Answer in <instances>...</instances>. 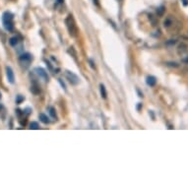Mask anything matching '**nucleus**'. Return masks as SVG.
<instances>
[{
	"mask_svg": "<svg viewBox=\"0 0 188 188\" xmlns=\"http://www.w3.org/2000/svg\"><path fill=\"white\" fill-rule=\"evenodd\" d=\"M31 92H32L34 95H39L40 93V86L37 85V83H34V84L31 86Z\"/></svg>",
	"mask_w": 188,
	"mask_h": 188,
	"instance_id": "6e6552de",
	"label": "nucleus"
},
{
	"mask_svg": "<svg viewBox=\"0 0 188 188\" xmlns=\"http://www.w3.org/2000/svg\"><path fill=\"white\" fill-rule=\"evenodd\" d=\"M2 22H3V26L6 31H12L14 28V23H13V14L10 12H5L2 15Z\"/></svg>",
	"mask_w": 188,
	"mask_h": 188,
	"instance_id": "f257e3e1",
	"label": "nucleus"
},
{
	"mask_svg": "<svg viewBox=\"0 0 188 188\" xmlns=\"http://www.w3.org/2000/svg\"><path fill=\"white\" fill-rule=\"evenodd\" d=\"M65 24L66 27L68 29V32L72 37H75L76 35V26H75V21L73 19L72 15H69L67 18L65 19Z\"/></svg>",
	"mask_w": 188,
	"mask_h": 188,
	"instance_id": "f03ea898",
	"label": "nucleus"
},
{
	"mask_svg": "<svg viewBox=\"0 0 188 188\" xmlns=\"http://www.w3.org/2000/svg\"><path fill=\"white\" fill-rule=\"evenodd\" d=\"M146 83H147V85L150 86V87H154L157 83V79L154 77V76H148V77H147V80H146Z\"/></svg>",
	"mask_w": 188,
	"mask_h": 188,
	"instance_id": "0eeeda50",
	"label": "nucleus"
},
{
	"mask_svg": "<svg viewBox=\"0 0 188 188\" xmlns=\"http://www.w3.org/2000/svg\"><path fill=\"white\" fill-rule=\"evenodd\" d=\"M182 61H183V62H185V63L188 64V55L185 56V57H183V58H182Z\"/></svg>",
	"mask_w": 188,
	"mask_h": 188,
	"instance_id": "412c9836",
	"label": "nucleus"
},
{
	"mask_svg": "<svg viewBox=\"0 0 188 188\" xmlns=\"http://www.w3.org/2000/svg\"><path fill=\"white\" fill-rule=\"evenodd\" d=\"M187 51V46L185 44H181L179 46H178V53H183V52Z\"/></svg>",
	"mask_w": 188,
	"mask_h": 188,
	"instance_id": "ddd939ff",
	"label": "nucleus"
},
{
	"mask_svg": "<svg viewBox=\"0 0 188 188\" xmlns=\"http://www.w3.org/2000/svg\"><path fill=\"white\" fill-rule=\"evenodd\" d=\"M6 76H7V79H8V82L10 84H14L15 82V77H14V72L12 70L11 67L7 66L6 67Z\"/></svg>",
	"mask_w": 188,
	"mask_h": 188,
	"instance_id": "423d86ee",
	"label": "nucleus"
},
{
	"mask_svg": "<svg viewBox=\"0 0 188 188\" xmlns=\"http://www.w3.org/2000/svg\"><path fill=\"white\" fill-rule=\"evenodd\" d=\"M48 110H49V114H50L51 117L54 118V119H56L57 116H56V112H55V109H54V108H49Z\"/></svg>",
	"mask_w": 188,
	"mask_h": 188,
	"instance_id": "2eb2a0df",
	"label": "nucleus"
},
{
	"mask_svg": "<svg viewBox=\"0 0 188 188\" xmlns=\"http://www.w3.org/2000/svg\"><path fill=\"white\" fill-rule=\"evenodd\" d=\"M182 4L184 6H187L188 5V0H182Z\"/></svg>",
	"mask_w": 188,
	"mask_h": 188,
	"instance_id": "4be33fe9",
	"label": "nucleus"
},
{
	"mask_svg": "<svg viewBox=\"0 0 188 188\" xmlns=\"http://www.w3.org/2000/svg\"><path fill=\"white\" fill-rule=\"evenodd\" d=\"M35 74L39 76L40 79L44 80V82H48L49 77H48V75H47V72H46V70H44V68H42V67L35 68Z\"/></svg>",
	"mask_w": 188,
	"mask_h": 188,
	"instance_id": "39448f33",
	"label": "nucleus"
},
{
	"mask_svg": "<svg viewBox=\"0 0 188 188\" xmlns=\"http://www.w3.org/2000/svg\"><path fill=\"white\" fill-rule=\"evenodd\" d=\"M90 63H91V64H90V65H91V67H92V68H95L94 62H93V60H92V59H90Z\"/></svg>",
	"mask_w": 188,
	"mask_h": 188,
	"instance_id": "5701e85b",
	"label": "nucleus"
},
{
	"mask_svg": "<svg viewBox=\"0 0 188 188\" xmlns=\"http://www.w3.org/2000/svg\"><path fill=\"white\" fill-rule=\"evenodd\" d=\"M141 106H142V104H138V106H137V110H140Z\"/></svg>",
	"mask_w": 188,
	"mask_h": 188,
	"instance_id": "b1692460",
	"label": "nucleus"
},
{
	"mask_svg": "<svg viewBox=\"0 0 188 188\" xmlns=\"http://www.w3.org/2000/svg\"><path fill=\"white\" fill-rule=\"evenodd\" d=\"M33 60V56L31 53H23L22 55L19 57V61H20L21 65L24 66L25 68L29 67V65H30V63L32 62Z\"/></svg>",
	"mask_w": 188,
	"mask_h": 188,
	"instance_id": "7ed1b4c3",
	"label": "nucleus"
},
{
	"mask_svg": "<svg viewBox=\"0 0 188 188\" xmlns=\"http://www.w3.org/2000/svg\"><path fill=\"white\" fill-rule=\"evenodd\" d=\"M65 77H66V79L68 80V82L70 83L71 85H78L79 84V82H80V79H79V77H78L77 75L75 74V73H73L72 71H65Z\"/></svg>",
	"mask_w": 188,
	"mask_h": 188,
	"instance_id": "20e7f679",
	"label": "nucleus"
},
{
	"mask_svg": "<svg viewBox=\"0 0 188 188\" xmlns=\"http://www.w3.org/2000/svg\"><path fill=\"white\" fill-rule=\"evenodd\" d=\"M166 65L171 66V67H178V64L175 62H166Z\"/></svg>",
	"mask_w": 188,
	"mask_h": 188,
	"instance_id": "f3484780",
	"label": "nucleus"
},
{
	"mask_svg": "<svg viewBox=\"0 0 188 188\" xmlns=\"http://www.w3.org/2000/svg\"><path fill=\"white\" fill-rule=\"evenodd\" d=\"M0 99H1V93H0Z\"/></svg>",
	"mask_w": 188,
	"mask_h": 188,
	"instance_id": "bb28decb",
	"label": "nucleus"
},
{
	"mask_svg": "<svg viewBox=\"0 0 188 188\" xmlns=\"http://www.w3.org/2000/svg\"><path fill=\"white\" fill-rule=\"evenodd\" d=\"M30 129H34V130L40 129V125H39V123H37V122H35V121H33V122L30 124Z\"/></svg>",
	"mask_w": 188,
	"mask_h": 188,
	"instance_id": "4468645a",
	"label": "nucleus"
},
{
	"mask_svg": "<svg viewBox=\"0 0 188 188\" xmlns=\"http://www.w3.org/2000/svg\"><path fill=\"white\" fill-rule=\"evenodd\" d=\"M172 24H173V20H172V18H171V16H170V17L166 18V21L163 22V26H165L166 28H170Z\"/></svg>",
	"mask_w": 188,
	"mask_h": 188,
	"instance_id": "9d476101",
	"label": "nucleus"
},
{
	"mask_svg": "<svg viewBox=\"0 0 188 188\" xmlns=\"http://www.w3.org/2000/svg\"><path fill=\"white\" fill-rule=\"evenodd\" d=\"M163 12H165V7L163 6H161L160 8L157 9V14H158V16H161L163 14Z\"/></svg>",
	"mask_w": 188,
	"mask_h": 188,
	"instance_id": "dca6fc26",
	"label": "nucleus"
},
{
	"mask_svg": "<svg viewBox=\"0 0 188 188\" xmlns=\"http://www.w3.org/2000/svg\"><path fill=\"white\" fill-rule=\"evenodd\" d=\"M137 91H138V94H139V97H143V94H142V93L140 92L139 90H137Z\"/></svg>",
	"mask_w": 188,
	"mask_h": 188,
	"instance_id": "a878e982",
	"label": "nucleus"
},
{
	"mask_svg": "<svg viewBox=\"0 0 188 188\" xmlns=\"http://www.w3.org/2000/svg\"><path fill=\"white\" fill-rule=\"evenodd\" d=\"M40 119L42 121V123H44V124H47V123H49V118L47 117L46 114L44 113H40Z\"/></svg>",
	"mask_w": 188,
	"mask_h": 188,
	"instance_id": "9b49d317",
	"label": "nucleus"
},
{
	"mask_svg": "<svg viewBox=\"0 0 188 188\" xmlns=\"http://www.w3.org/2000/svg\"><path fill=\"white\" fill-rule=\"evenodd\" d=\"M18 42H19V40H18L17 37H13L9 40V44H10L11 46H16L18 44Z\"/></svg>",
	"mask_w": 188,
	"mask_h": 188,
	"instance_id": "f8f14e48",
	"label": "nucleus"
},
{
	"mask_svg": "<svg viewBox=\"0 0 188 188\" xmlns=\"http://www.w3.org/2000/svg\"><path fill=\"white\" fill-rule=\"evenodd\" d=\"M175 42H176V40H170V42H166V44H174Z\"/></svg>",
	"mask_w": 188,
	"mask_h": 188,
	"instance_id": "aec40b11",
	"label": "nucleus"
},
{
	"mask_svg": "<svg viewBox=\"0 0 188 188\" xmlns=\"http://www.w3.org/2000/svg\"><path fill=\"white\" fill-rule=\"evenodd\" d=\"M58 81H59V83H60L61 87H62L64 90H66V86H65V84H64V83L62 82V80H61V79H58Z\"/></svg>",
	"mask_w": 188,
	"mask_h": 188,
	"instance_id": "6ab92c4d",
	"label": "nucleus"
},
{
	"mask_svg": "<svg viewBox=\"0 0 188 188\" xmlns=\"http://www.w3.org/2000/svg\"><path fill=\"white\" fill-rule=\"evenodd\" d=\"M24 101V97L22 96H18L17 97V99H16V103L17 104H21V101Z\"/></svg>",
	"mask_w": 188,
	"mask_h": 188,
	"instance_id": "a211bd4d",
	"label": "nucleus"
},
{
	"mask_svg": "<svg viewBox=\"0 0 188 188\" xmlns=\"http://www.w3.org/2000/svg\"><path fill=\"white\" fill-rule=\"evenodd\" d=\"M99 91H101V97H103V99H106V96H108V94H106V87H104V84L99 85Z\"/></svg>",
	"mask_w": 188,
	"mask_h": 188,
	"instance_id": "1a4fd4ad",
	"label": "nucleus"
},
{
	"mask_svg": "<svg viewBox=\"0 0 188 188\" xmlns=\"http://www.w3.org/2000/svg\"><path fill=\"white\" fill-rule=\"evenodd\" d=\"M94 4H96L97 6H99V0H94Z\"/></svg>",
	"mask_w": 188,
	"mask_h": 188,
	"instance_id": "393cba45",
	"label": "nucleus"
}]
</instances>
